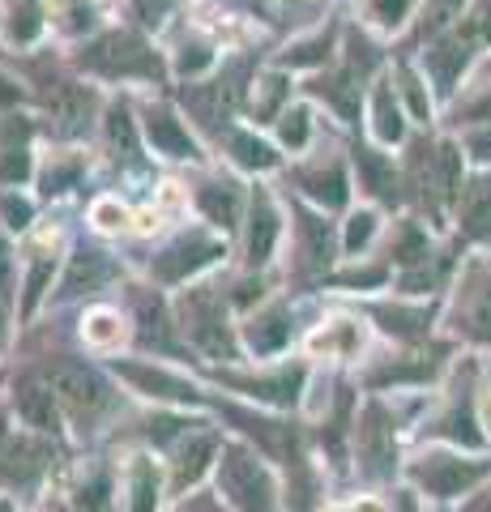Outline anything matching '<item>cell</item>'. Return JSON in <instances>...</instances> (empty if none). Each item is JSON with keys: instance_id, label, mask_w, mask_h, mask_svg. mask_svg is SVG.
Instances as JSON below:
<instances>
[{"instance_id": "obj_13", "label": "cell", "mask_w": 491, "mask_h": 512, "mask_svg": "<svg viewBox=\"0 0 491 512\" xmlns=\"http://www.w3.org/2000/svg\"><path fill=\"white\" fill-rule=\"evenodd\" d=\"M274 235H278V218L265 201H257V214H252V231H248V261L261 265L269 261V248H274Z\"/></svg>"}, {"instance_id": "obj_10", "label": "cell", "mask_w": 491, "mask_h": 512, "mask_svg": "<svg viewBox=\"0 0 491 512\" xmlns=\"http://www.w3.org/2000/svg\"><path fill=\"white\" fill-rule=\"evenodd\" d=\"M214 256V244H201V239H184V244L171 248L163 261H158V274L163 278H184V274H193L197 265H205Z\"/></svg>"}, {"instance_id": "obj_22", "label": "cell", "mask_w": 491, "mask_h": 512, "mask_svg": "<svg viewBox=\"0 0 491 512\" xmlns=\"http://www.w3.org/2000/svg\"><path fill=\"white\" fill-rule=\"evenodd\" d=\"M304 137H308V116L304 111H291V116L282 120V141H287L291 150H299L304 146Z\"/></svg>"}, {"instance_id": "obj_23", "label": "cell", "mask_w": 491, "mask_h": 512, "mask_svg": "<svg viewBox=\"0 0 491 512\" xmlns=\"http://www.w3.org/2000/svg\"><path fill=\"white\" fill-rule=\"evenodd\" d=\"M94 222H99L103 231H116V227H124V222H129V214H124L116 201H99V205H94Z\"/></svg>"}, {"instance_id": "obj_28", "label": "cell", "mask_w": 491, "mask_h": 512, "mask_svg": "<svg viewBox=\"0 0 491 512\" xmlns=\"http://www.w3.org/2000/svg\"><path fill=\"white\" fill-rule=\"evenodd\" d=\"M483 427H487V431H491V393H487V397H483Z\"/></svg>"}, {"instance_id": "obj_14", "label": "cell", "mask_w": 491, "mask_h": 512, "mask_svg": "<svg viewBox=\"0 0 491 512\" xmlns=\"http://www.w3.org/2000/svg\"><path fill=\"white\" fill-rule=\"evenodd\" d=\"M129 491H133V512H154L158 504V474L150 457H137L129 470Z\"/></svg>"}, {"instance_id": "obj_3", "label": "cell", "mask_w": 491, "mask_h": 512, "mask_svg": "<svg viewBox=\"0 0 491 512\" xmlns=\"http://www.w3.org/2000/svg\"><path fill=\"white\" fill-rule=\"evenodd\" d=\"M90 64H94V69H103V73H154L150 52H146V47H141L137 39H129V35L103 39V43L90 52Z\"/></svg>"}, {"instance_id": "obj_16", "label": "cell", "mask_w": 491, "mask_h": 512, "mask_svg": "<svg viewBox=\"0 0 491 512\" xmlns=\"http://www.w3.org/2000/svg\"><path fill=\"white\" fill-rule=\"evenodd\" d=\"M43 453H39V448L35 444H13L9 448V453H5V461H0V478H9V483H13V478H18V483H26V478H35L39 474V466H43V461H39Z\"/></svg>"}, {"instance_id": "obj_9", "label": "cell", "mask_w": 491, "mask_h": 512, "mask_svg": "<svg viewBox=\"0 0 491 512\" xmlns=\"http://www.w3.org/2000/svg\"><path fill=\"white\" fill-rule=\"evenodd\" d=\"M146 133L154 141V150H163L171 158H188V154H193V141H188L180 120L167 116V111H150V116H146Z\"/></svg>"}, {"instance_id": "obj_1", "label": "cell", "mask_w": 491, "mask_h": 512, "mask_svg": "<svg viewBox=\"0 0 491 512\" xmlns=\"http://www.w3.org/2000/svg\"><path fill=\"white\" fill-rule=\"evenodd\" d=\"M223 491L231 495V504H240L244 512H269V474L261 470L257 457L248 453H227L223 461Z\"/></svg>"}, {"instance_id": "obj_17", "label": "cell", "mask_w": 491, "mask_h": 512, "mask_svg": "<svg viewBox=\"0 0 491 512\" xmlns=\"http://www.w3.org/2000/svg\"><path fill=\"white\" fill-rule=\"evenodd\" d=\"M86 338L94 346H116L124 338V325H120V316L116 312H90L86 320Z\"/></svg>"}, {"instance_id": "obj_20", "label": "cell", "mask_w": 491, "mask_h": 512, "mask_svg": "<svg viewBox=\"0 0 491 512\" xmlns=\"http://www.w3.org/2000/svg\"><path fill=\"white\" fill-rule=\"evenodd\" d=\"M376 128H380V137H385V141H398V133H402L398 107H389V90L376 94Z\"/></svg>"}, {"instance_id": "obj_18", "label": "cell", "mask_w": 491, "mask_h": 512, "mask_svg": "<svg viewBox=\"0 0 491 512\" xmlns=\"http://www.w3.org/2000/svg\"><path fill=\"white\" fill-rule=\"evenodd\" d=\"M470 333H474V338H491V278L479 286V295H474V308H470Z\"/></svg>"}, {"instance_id": "obj_30", "label": "cell", "mask_w": 491, "mask_h": 512, "mask_svg": "<svg viewBox=\"0 0 491 512\" xmlns=\"http://www.w3.org/2000/svg\"><path fill=\"white\" fill-rule=\"evenodd\" d=\"M0 512H9V504H5V500H0Z\"/></svg>"}, {"instance_id": "obj_27", "label": "cell", "mask_w": 491, "mask_h": 512, "mask_svg": "<svg viewBox=\"0 0 491 512\" xmlns=\"http://www.w3.org/2000/svg\"><path fill=\"white\" fill-rule=\"evenodd\" d=\"M470 150L479 154V158H487V163H491V133H479V137H474V141H470Z\"/></svg>"}, {"instance_id": "obj_29", "label": "cell", "mask_w": 491, "mask_h": 512, "mask_svg": "<svg viewBox=\"0 0 491 512\" xmlns=\"http://www.w3.org/2000/svg\"><path fill=\"white\" fill-rule=\"evenodd\" d=\"M355 512H385V508H380V504H359Z\"/></svg>"}, {"instance_id": "obj_19", "label": "cell", "mask_w": 491, "mask_h": 512, "mask_svg": "<svg viewBox=\"0 0 491 512\" xmlns=\"http://www.w3.org/2000/svg\"><path fill=\"white\" fill-rule=\"evenodd\" d=\"M205 210H210L214 222H231L235 218V192L227 184H214L210 192H205Z\"/></svg>"}, {"instance_id": "obj_5", "label": "cell", "mask_w": 491, "mask_h": 512, "mask_svg": "<svg viewBox=\"0 0 491 512\" xmlns=\"http://www.w3.org/2000/svg\"><path fill=\"white\" fill-rule=\"evenodd\" d=\"M223 312H218L214 295H193V303L184 308V329L193 333V342L201 350H210V355H223L227 350V333H223Z\"/></svg>"}, {"instance_id": "obj_4", "label": "cell", "mask_w": 491, "mask_h": 512, "mask_svg": "<svg viewBox=\"0 0 491 512\" xmlns=\"http://www.w3.org/2000/svg\"><path fill=\"white\" fill-rule=\"evenodd\" d=\"M363 342H368V333H363L359 320L338 316V320H329L325 329L312 333L308 350H312V355H325V359H355L363 350Z\"/></svg>"}, {"instance_id": "obj_7", "label": "cell", "mask_w": 491, "mask_h": 512, "mask_svg": "<svg viewBox=\"0 0 491 512\" xmlns=\"http://www.w3.org/2000/svg\"><path fill=\"white\" fill-rule=\"evenodd\" d=\"M13 406H18V419L26 427H52L56 423V406H52V384L26 380L13 393Z\"/></svg>"}, {"instance_id": "obj_8", "label": "cell", "mask_w": 491, "mask_h": 512, "mask_svg": "<svg viewBox=\"0 0 491 512\" xmlns=\"http://www.w3.org/2000/svg\"><path fill=\"white\" fill-rule=\"evenodd\" d=\"M291 338V316L282 312V308H269L261 312L257 320H252V329H248V346L257 350V355H269V350H282Z\"/></svg>"}, {"instance_id": "obj_15", "label": "cell", "mask_w": 491, "mask_h": 512, "mask_svg": "<svg viewBox=\"0 0 491 512\" xmlns=\"http://www.w3.org/2000/svg\"><path fill=\"white\" fill-rule=\"evenodd\" d=\"M214 436H197V440H188L184 448H180V461H176V487H184V483H193V478L205 470V461L214 457Z\"/></svg>"}, {"instance_id": "obj_2", "label": "cell", "mask_w": 491, "mask_h": 512, "mask_svg": "<svg viewBox=\"0 0 491 512\" xmlns=\"http://www.w3.org/2000/svg\"><path fill=\"white\" fill-rule=\"evenodd\" d=\"M47 384H52L60 402L73 406L77 414H94V410L107 402V384L94 376V372H86V367H77V363H60Z\"/></svg>"}, {"instance_id": "obj_26", "label": "cell", "mask_w": 491, "mask_h": 512, "mask_svg": "<svg viewBox=\"0 0 491 512\" xmlns=\"http://www.w3.org/2000/svg\"><path fill=\"white\" fill-rule=\"evenodd\" d=\"M368 235H372V214H359V218H355V227H351V239H346V244L359 248Z\"/></svg>"}, {"instance_id": "obj_21", "label": "cell", "mask_w": 491, "mask_h": 512, "mask_svg": "<svg viewBox=\"0 0 491 512\" xmlns=\"http://www.w3.org/2000/svg\"><path fill=\"white\" fill-rule=\"evenodd\" d=\"M406 9H410V0H372V18L385 26H398L406 18Z\"/></svg>"}, {"instance_id": "obj_25", "label": "cell", "mask_w": 491, "mask_h": 512, "mask_svg": "<svg viewBox=\"0 0 491 512\" xmlns=\"http://www.w3.org/2000/svg\"><path fill=\"white\" fill-rule=\"evenodd\" d=\"M5 218H9V227H26L30 205H26L22 197H5Z\"/></svg>"}, {"instance_id": "obj_11", "label": "cell", "mask_w": 491, "mask_h": 512, "mask_svg": "<svg viewBox=\"0 0 491 512\" xmlns=\"http://www.w3.org/2000/svg\"><path fill=\"white\" fill-rule=\"evenodd\" d=\"M462 227L470 235L491 231V180H479L462 192Z\"/></svg>"}, {"instance_id": "obj_12", "label": "cell", "mask_w": 491, "mask_h": 512, "mask_svg": "<svg viewBox=\"0 0 491 512\" xmlns=\"http://www.w3.org/2000/svg\"><path fill=\"white\" fill-rule=\"evenodd\" d=\"M124 376H129L137 389L146 393H158V397H176V402H184V397H193V384H184L176 376L167 372H154V367H124Z\"/></svg>"}, {"instance_id": "obj_6", "label": "cell", "mask_w": 491, "mask_h": 512, "mask_svg": "<svg viewBox=\"0 0 491 512\" xmlns=\"http://www.w3.org/2000/svg\"><path fill=\"white\" fill-rule=\"evenodd\" d=\"M419 478H423V487L432 495H457L462 487H470L474 478H479V470L466 466V461H453V457H432L419 470Z\"/></svg>"}, {"instance_id": "obj_24", "label": "cell", "mask_w": 491, "mask_h": 512, "mask_svg": "<svg viewBox=\"0 0 491 512\" xmlns=\"http://www.w3.org/2000/svg\"><path fill=\"white\" fill-rule=\"evenodd\" d=\"M235 150H240V163H248V167H265L269 163V150L261 146V141H252V137H235Z\"/></svg>"}]
</instances>
